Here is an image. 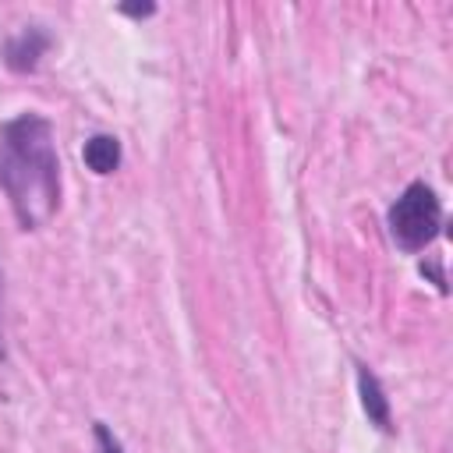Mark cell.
I'll use <instances>...</instances> for the list:
<instances>
[{
  "instance_id": "6da1fadb",
  "label": "cell",
  "mask_w": 453,
  "mask_h": 453,
  "mask_svg": "<svg viewBox=\"0 0 453 453\" xmlns=\"http://www.w3.org/2000/svg\"><path fill=\"white\" fill-rule=\"evenodd\" d=\"M0 188L25 230L53 219L60 205V159L42 113H18L0 127Z\"/></svg>"
},
{
  "instance_id": "7a4b0ae2",
  "label": "cell",
  "mask_w": 453,
  "mask_h": 453,
  "mask_svg": "<svg viewBox=\"0 0 453 453\" xmlns=\"http://www.w3.org/2000/svg\"><path fill=\"white\" fill-rule=\"evenodd\" d=\"M386 223H389V234L396 241L400 251L407 255H418L425 251L435 237H439V226H442V202L439 195L425 184V180H414L400 191V198L389 205L386 212Z\"/></svg>"
},
{
  "instance_id": "3957f363",
  "label": "cell",
  "mask_w": 453,
  "mask_h": 453,
  "mask_svg": "<svg viewBox=\"0 0 453 453\" xmlns=\"http://www.w3.org/2000/svg\"><path fill=\"white\" fill-rule=\"evenodd\" d=\"M357 393H361V407H365L368 421H372L379 432H393L386 389H382V382L375 379V372H368V365H357Z\"/></svg>"
},
{
  "instance_id": "277c9868",
  "label": "cell",
  "mask_w": 453,
  "mask_h": 453,
  "mask_svg": "<svg viewBox=\"0 0 453 453\" xmlns=\"http://www.w3.org/2000/svg\"><path fill=\"white\" fill-rule=\"evenodd\" d=\"M46 46H50V35L42 32V28H25V32H18L11 42H7V67L11 71H35L39 67V57L46 53Z\"/></svg>"
},
{
  "instance_id": "5b68a950",
  "label": "cell",
  "mask_w": 453,
  "mask_h": 453,
  "mask_svg": "<svg viewBox=\"0 0 453 453\" xmlns=\"http://www.w3.org/2000/svg\"><path fill=\"white\" fill-rule=\"evenodd\" d=\"M81 159H85V166L92 170V173H113L117 166H120V159H124V152H120V142L113 138V134H92L88 142H85V149H81Z\"/></svg>"
},
{
  "instance_id": "8992f818",
  "label": "cell",
  "mask_w": 453,
  "mask_h": 453,
  "mask_svg": "<svg viewBox=\"0 0 453 453\" xmlns=\"http://www.w3.org/2000/svg\"><path fill=\"white\" fill-rule=\"evenodd\" d=\"M96 453H124V446H120V439L99 421L96 425Z\"/></svg>"
},
{
  "instance_id": "52a82bcc",
  "label": "cell",
  "mask_w": 453,
  "mask_h": 453,
  "mask_svg": "<svg viewBox=\"0 0 453 453\" xmlns=\"http://www.w3.org/2000/svg\"><path fill=\"white\" fill-rule=\"evenodd\" d=\"M152 11H156L152 4H142V7H138V4H124V7H120V14H127V18H149Z\"/></svg>"
}]
</instances>
